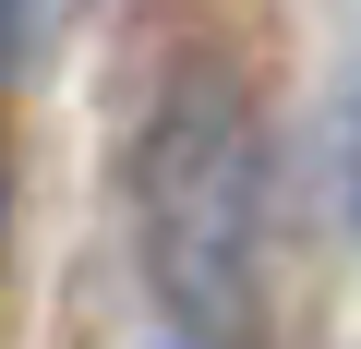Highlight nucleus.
I'll return each instance as SVG.
<instances>
[{
    "label": "nucleus",
    "mask_w": 361,
    "mask_h": 349,
    "mask_svg": "<svg viewBox=\"0 0 361 349\" xmlns=\"http://www.w3.org/2000/svg\"><path fill=\"white\" fill-rule=\"evenodd\" d=\"M337 205H349V241H361V85H349V121H337Z\"/></svg>",
    "instance_id": "obj_2"
},
{
    "label": "nucleus",
    "mask_w": 361,
    "mask_h": 349,
    "mask_svg": "<svg viewBox=\"0 0 361 349\" xmlns=\"http://www.w3.org/2000/svg\"><path fill=\"white\" fill-rule=\"evenodd\" d=\"M0 265H13V193H0Z\"/></svg>",
    "instance_id": "obj_4"
},
{
    "label": "nucleus",
    "mask_w": 361,
    "mask_h": 349,
    "mask_svg": "<svg viewBox=\"0 0 361 349\" xmlns=\"http://www.w3.org/2000/svg\"><path fill=\"white\" fill-rule=\"evenodd\" d=\"M169 349H193V337H169Z\"/></svg>",
    "instance_id": "obj_5"
},
{
    "label": "nucleus",
    "mask_w": 361,
    "mask_h": 349,
    "mask_svg": "<svg viewBox=\"0 0 361 349\" xmlns=\"http://www.w3.org/2000/svg\"><path fill=\"white\" fill-rule=\"evenodd\" d=\"M25 49H37V0H0V85L25 73Z\"/></svg>",
    "instance_id": "obj_3"
},
{
    "label": "nucleus",
    "mask_w": 361,
    "mask_h": 349,
    "mask_svg": "<svg viewBox=\"0 0 361 349\" xmlns=\"http://www.w3.org/2000/svg\"><path fill=\"white\" fill-rule=\"evenodd\" d=\"M133 253L145 289L169 301V325L217 349L253 325L265 289V121L241 97V73L180 61L133 133Z\"/></svg>",
    "instance_id": "obj_1"
}]
</instances>
